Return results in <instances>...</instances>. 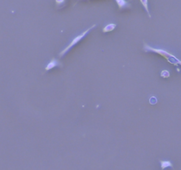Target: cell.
<instances>
[{
    "label": "cell",
    "mask_w": 181,
    "mask_h": 170,
    "mask_svg": "<svg viewBox=\"0 0 181 170\" xmlns=\"http://www.w3.org/2000/svg\"><path fill=\"white\" fill-rule=\"evenodd\" d=\"M116 26H117V25H116L115 23H108V24H107V25L103 28V29H102V32H103V33L111 32V31H113V30L115 29Z\"/></svg>",
    "instance_id": "5"
},
{
    "label": "cell",
    "mask_w": 181,
    "mask_h": 170,
    "mask_svg": "<svg viewBox=\"0 0 181 170\" xmlns=\"http://www.w3.org/2000/svg\"><path fill=\"white\" fill-rule=\"evenodd\" d=\"M179 65H181V60H179V62H178V65H179Z\"/></svg>",
    "instance_id": "11"
},
{
    "label": "cell",
    "mask_w": 181,
    "mask_h": 170,
    "mask_svg": "<svg viewBox=\"0 0 181 170\" xmlns=\"http://www.w3.org/2000/svg\"><path fill=\"white\" fill-rule=\"evenodd\" d=\"M66 0H55V4H56V7L57 9H60L61 6H64Z\"/></svg>",
    "instance_id": "8"
},
{
    "label": "cell",
    "mask_w": 181,
    "mask_h": 170,
    "mask_svg": "<svg viewBox=\"0 0 181 170\" xmlns=\"http://www.w3.org/2000/svg\"><path fill=\"white\" fill-rule=\"evenodd\" d=\"M95 27H96V25H95V24H93V25H92L91 27H90V28H87V29H86V30H85L84 32H82L81 34L78 35H76V36H75V37L73 38V40H72V41H71V42L69 43V45H68L67 46L66 48H64L62 51L60 52V57L64 56V55H65V54H66V53H67V52H68V51H69V50H70V49H71V48H72L73 46L76 45V44H78L80 41L83 39V38L85 37V35L88 34V33L90 32V30H91V29H93V28H95Z\"/></svg>",
    "instance_id": "2"
},
{
    "label": "cell",
    "mask_w": 181,
    "mask_h": 170,
    "mask_svg": "<svg viewBox=\"0 0 181 170\" xmlns=\"http://www.w3.org/2000/svg\"><path fill=\"white\" fill-rule=\"evenodd\" d=\"M160 164H161L162 170H164L167 168H173V165L170 160H160Z\"/></svg>",
    "instance_id": "6"
},
{
    "label": "cell",
    "mask_w": 181,
    "mask_h": 170,
    "mask_svg": "<svg viewBox=\"0 0 181 170\" xmlns=\"http://www.w3.org/2000/svg\"><path fill=\"white\" fill-rule=\"evenodd\" d=\"M149 103H150L151 105H154V104H156V103H157V98H156L155 97H150V99H149Z\"/></svg>",
    "instance_id": "10"
},
{
    "label": "cell",
    "mask_w": 181,
    "mask_h": 170,
    "mask_svg": "<svg viewBox=\"0 0 181 170\" xmlns=\"http://www.w3.org/2000/svg\"><path fill=\"white\" fill-rule=\"evenodd\" d=\"M56 67H62V64L61 63V61L59 59H57L55 58H52L50 62L48 63L45 67V71H50L52 68H56Z\"/></svg>",
    "instance_id": "3"
},
{
    "label": "cell",
    "mask_w": 181,
    "mask_h": 170,
    "mask_svg": "<svg viewBox=\"0 0 181 170\" xmlns=\"http://www.w3.org/2000/svg\"><path fill=\"white\" fill-rule=\"evenodd\" d=\"M161 76L164 78H168V77H170V72L168 70H163L161 73Z\"/></svg>",
    "instance_id": "9"
},
{
    "label": "cell",
    "mask_w": 181,
    "mask_h": 170,
    "mask_svg": "<svg viewBox=\"0 0 181 170\" xmlns=\"http://www.w3.org/2000/svg\"><path fill=\"white\" fill-rule=\"evenodd\" d=\"M143 50L145 51H152V52H155L159 55H161L162 57H164V59H166L171 64L177 66L178 62L179 59H178L172 53H170L169 51H165L164 49H159V48H154L152 46L148 45L147 43H144V45H143Z\"/></svg>",
    "instance_id": "1"
},
{
    "label": "cell",
    "mask_w": 181,
    "mask_h": 170,
    "mask_svg": "<svg viewBox=\"0 0 181 170\" xmlns=\"http://www.w3.org/2000/svg\"><path fill=\"white\" fill-rule=\"evenodd\" d=\"M139 3L143 6L145 11L147 12L148 17L151 18V14H150V12H149V7H148V0H139Z\"/></svg>",
    "instance_id": "7"
},
{
    "label": "cell",
    "mask_w": 181,
    "mask_h": 170,
    "mask_svg": "<svg viewBox=\"0 0 181 170\" xmlns=\"http://www.w3.org/2000/svg\"><path fill=\"white\" fill-rule=\"evenodd\" d=\"M116 5L118 6L119 10H123V9H126V8H130V3L127 0H115Z\"/></svg>",
    "instance_id": "4"
}]
</instances>
